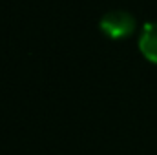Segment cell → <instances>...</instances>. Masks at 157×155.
<instances>
[{
    "instance_id": "1",
    "label": "cell",
    "mask_w": 157,
    "mask_h": 155,
    "mask_svg": "<svg viewBox=\"0 0 157 155\" xmlns=\"http://www.w3.org/2000/svg\"><path fill=\"white\" fill-rule=\"evenodd\" d=\"M101 29L112 37V39H122L133 33L135 29V18L132 13L124 11V9H113L102 15L101 22H99Z\"/></svg>"
},
{
    "instance_id": "2",
    "label": "cell",
    "mask_w": 157,
    "mask_h": 155,
    "mask_svg": "<svg viewBox=\"0 0 157 155\" xmlns=\"http://www.w3.org/2000/svg\"><path fill=\"white\" fill-rule=\"evenodd\" d=\"M139 49L141 53L157 64V22H144L139 35Z\"/></svg>"
}]
</instances>
